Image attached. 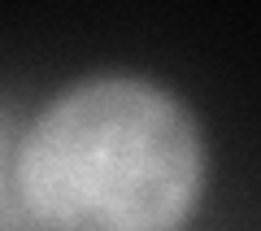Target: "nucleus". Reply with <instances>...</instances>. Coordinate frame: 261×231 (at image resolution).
<instances>
[{
  "label": "nucleus",
  "instance_id": "obj_1",
  "mask_svg": "<svg viewBox=\"0 0 261 231\" xmlns=\"http://www.w3.org/2000/svg\"><path fill=\"white\" fill-rule=\"evenodd\" d=\"M9 183L35 231H187L209 188V140L161 79L96 70L35 109Z\"/></svg>",
  "mask_w": 261,
  "mask_h": 231
},
{
  "label": "nucleus",
  "instance_id": "obj_2",
  "mask_svg": "<svg viewBox=\"0 0 261 231\" xmlns=\"http://www.w3.org/2000/svg\"><path fill=\"white\" fill-rule=\"evenodd\" d=\"M5 175H9V166H5V148H0V179H5Z\"/></svg>",
  "mask_w": 261,
  "mask_h": 231
}]
</instances>
